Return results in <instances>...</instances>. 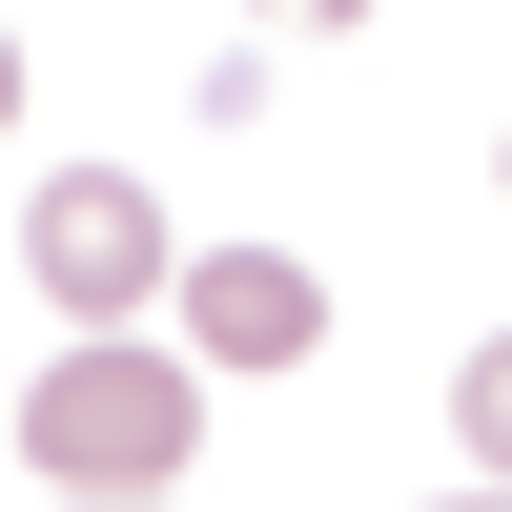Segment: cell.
Listing matches in <instances>:
<instances>
[{"instance_id": "6da1fadb", "label": "cell", "mask_w": 512, "mask_h": 512, "mask_svg": "<svg viewBox=\"0 0 512 512\" xmlns=\"http://www.w3.org/2000/svg\"><path fill=\"white\" fill-rule=\"evenodd\" d=\"M21 451H41L82 512H144V492L205 451V390H185L164 349H62V369L21 390Z\"/></svg>"}, {"instance_id": "7a4b0ae2", "label": "cell", "mask_w": 512, "mask_h": 512, "mask_svg": "<svg viewBox=\"0 0 512 512\" xmlns=\"http://www.w3.org/2000/svg\"><path fill=\"white\" fill-rule=\"evenodd\" d=\"M21 246H41V287H62L82 328H123V308H144V287H185V267H164V205L123 185V164H62Z\"/></svg>"}, {"instance_id": "3957f363", "label": "cell", "mask_w": 512, "mask_h": 512, "mask_svg": "<svg viewBox=\"0 0 512 512\" xmlns=\"http://www.w3.org/2000/svg\"><path fill=\"white\" fill-rule=\"evenodd\" d=\"M185 349L205 369H308L328 349V287L287 267V246H205V267H185Z\"/></svg>"}, {"instance_id": "277c9868", "label": "cell", "mask_w": 512, "mask_h": 512, "mask_svg": "<svg viewBox=\"0 0 512 512\" xmlns=\"http://www.w3.org/2000/svg\"><path fill=\"white\" fill-rule=\"evenodd\" d=\"M451 431H472V492H512V349H472V390H451Z\"/></svg>"}, {"instance_id": "5b68a950", "label": "cell", "mask_w": 512, "mask_h": 512, "mask_svg": "<svg viewBox=\"0 0 512 512\" xmlns=\"http://www.w3.org/2000/svg\"><path fill=\"white\" fill-rule=\"evenodd\" d=\"M0 123H21V41H0Z\"/></svg>"}, {"instance_id": "8992f818", "label": "cell", "mask_w": 512, "mask_h": 512, "mask_svg": "<svg viewBox=\"0 0 512 512\" xmlns=\"http://www.w3.org/2000/svg\"><path fill=\"white\" fill-rule=\"evenodd\" d=\"M431 512H512V492H431Z\"/></svg>"}]
</instances>
